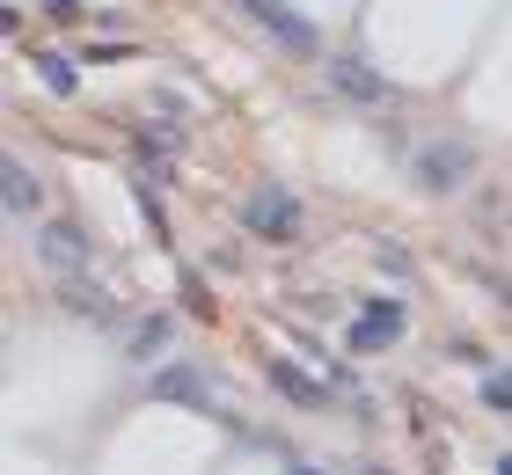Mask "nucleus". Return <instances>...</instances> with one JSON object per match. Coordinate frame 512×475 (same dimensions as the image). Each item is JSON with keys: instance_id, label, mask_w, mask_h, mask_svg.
<instances>
[{"instance_id": "nucleus-1", "label": "nucleus", "mask_w": 512, "mask_h": 475, "mask_svg": "<svg viewBox=\"0 0 512 475\" xmlns=\"http://www.w3.org/2000/svg\"><path fill=\"white\" fill-rule=\"evenodd\" d=\"M242 220L264 234V242H293V234H300V205L286 198V190H249Z\"/></svg>"}, {"instance_id": "nucleus-2", "label": "nucleus", "mask_w": 512, "mask_h": 475, "mask_svg": "<svg viewBox=\"0 0 512 475\" xmlns=\"http://www.w3.org/2000/svg\"><path fill=\"white\" fill-rule=\"evenodd\" d=\"M37 264L52 271V278H81V271H88V242H81L74 227L44 220V227H37Z\"/></svg>"}, {"instance_id": "nucleus-3", "label": "nucleus", "mask_w": 512, "mask_h": 475, "mask_svg": "<svg viewBox=\"0 0 512 475\" xmlns=\"http://www.w3.org/2000/svg\"><path fill=\"white\" fill-rule=\"evenodd\" d=\"M249 15H256V30L264 37H278V44H293V52H315V30L300 15H286L278 0H249Z\"/></svg>"}, {"instance_id": "nucleus-4", "label": "nucleus", "mask_w": 512, "mask_h": 475, "mask_svg": "<svg viewBox=\"0 0 512 475\" xmlns=\"http://www.w3.org/2000/svg\"><path fill=\"white\" fill-rule=\"evenodd\" d=\"M395 329H403V307H388V300H374V307H366V315L352 322V344H359V351H381V344L395 337Z\"/></svg>"}, {"instance_id": "nucleus-5", "label": "nucleus", "mask_w": 512, "mask_h": 475, "mask_svg": "<svg viewBox=\"0 0 512 475\" xmlns=\"http://www.w3.org/2000/svg\"><path fill=\"white\" fill-rule=\"evenodd\" d=\"M461 176H469V154H461L454 139H439V147L425 154V183H432V190H454Z\"/></svg>"}, {"instance_id": "nucleus-6", "label": "nucleus", "mask_w": 512, "mask_h": 475, "mask_svg": "<svg viewBox=\"0 0 512 475\" xmlns=\"http://www.w3.org/2000/svg\"><path fill=\"white\" fill-rule=\"evenodd\" d=\"M330 81H337L344 95H359V103H381V95H388V88L374 81V66H359V59H337V66H330Z\"/></svg>"}, {"instance_id": "nucleus-7", "label": "nucleus", "mask_w": 512, "mask_h": 475, "mask_svg": "<svg viewBox=\"0 0 512 475\" xmlns=\"http://www.w3.org/2000/svg\"><path fill=\"white\" fill-rule=\"evenodd\" d=\"M0 183H8V205H15V212H30V205L44 198V190H37V176H30V169H22V161H15V154H8V161H0Z\"/></svg>"}, {"instance_id": "nucleus-8", "label": "nucleus", "mask_w": 512, "mask_h": 475, "mask_svg": "<svg viewBox=\"0 0 512 475\" xmlns=\"http://www.w3.org/2000/svg\"><path fill=\"white\" fill-rule=\"evenodd\" d=\"M154 395H176V402H205V380L191 366H161L154 373Z\"/></svg>"}, {"instance_id": "nucleus-9", "label": "nucleus", "mask_w": 512, "mask_h": 475, "mask_svg": "<svg viewBox=\"0 0 512 475\" xmlns=\"http://www.w3.org/2000/svg\"><path fill=\"white\" fill-rule=\"evenodd\" d=\"M37 74H44V88H52V95L74 88V66H66V59H37Z\"/></svg>"}, {"instance_id": "nucleus-10", "label": "nucleus", "mask_w": 512, "mask_h": 475, "mask_svg": "<svg viewBox=\"0 0 512 475\" xmlns=\"http://www.w3.org/2000/svg\"><path fill=\"white\" fill-rule=\"evenodd\" d=\"M271 380H278V388H286V395H300V402H322V388H315V380H300L293 366H278Z\"/></svg>"}, {"instance_id": "nucleus-11", "label": "nucleus", "mask_w": 512, "mask_h": 475, "mask_svg": "<svg viewBox=\"0 0 512 475\" xmlns=\"http://www.w3.org/2000/svg\"><path fill=\"white\" fill-rule=\"evenodd\" d=\"M483 402H491V410H512V373H491V380H483Z\"/></svg>"}, {"instance_id": "nucleus-12", "label": "nucleus", "mask_w": 512, "mask_h": 475, "mask_svg": "<svg viewBox=\"0 0 512 475\" xmlns=\"http://www.w3.org/2000/svg\"><path fill=\"white\" fill-rule=\"evenodd\" d=\"M44 15H52V22H81V8H74V0H44Z\"/></svg>"}, {"instance_id": "nucleus-13", "label": "nucleus", "mask_w": 512, "mask_h": 475, "mask_svg": "<svg viewBox=\"0 0 512 475\" xmlns=\"http://www.w3.org/2000/svg\"><path fill=\"white\" fill-rule=\"evenodd\" d=\"M498 475H512V454H505V461H498Z\"/></svg>"}, {"instance_id": "nucleus-14", "label": "nucleus", "mask_w": 512, "mask_h": 475, "mask_svg": "<svg viewBox=\"0 0 512 475\" xmlns=\"http://www.w3.org/2000/svg\"><path fill=\"white\" fill-rule=\"evenodd\" d=\"M366 475H381V468H366Z\"/></svg>"}]
</instances>
